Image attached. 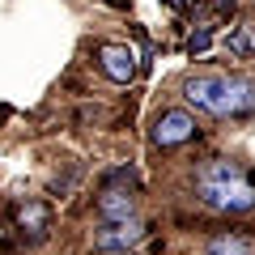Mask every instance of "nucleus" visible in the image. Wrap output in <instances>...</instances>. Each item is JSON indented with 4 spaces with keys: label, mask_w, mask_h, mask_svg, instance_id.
Segmentation results:
<instances>
[{
    "label": "nucleus",
    "mask_w": 255,
    "mask_h": 255,
    "mask_svg": "<svg viewBox=\"0 0 255 255\" xmlns=\"http://www.w3.org/2000/svg\"><path fill=\"white\" fill-rule=\"evenodd\" d=\"M183 98L204 115H247L255 111V81L247 77H226V73H200L183 81Z\"/></svg>",
    "instance_id": "f257e3e1"
},
{
    "label": "nucleus",
    "mask_w": 255,
    "mask_h": 255,
    "mask_svg": "<svg viewBox=\"0 0 255 255\" xmlns=\"http://www.w3.org/2000/svg\"><path fill=\"white\" fill-rule=\"evenodd\" d=\"M196 196L217 213H251L255 209V179L238 162H204L196 174Z\"/></svg>",
    "instance_id": "f03ea898"
},
{
    "label": "nucleus",
    "mask_w": 255,
    "mask_h": 255,
    "mask_svg": "<svg viewBox=\"0 0 255 255\" xmlns=\"http://www.w3.org/2000/svg\"><path fill=\"white\" fill-rule=\"evenodd\" d=\"M191 136H196V115H191V111L174 107V111H162V115H157V124H153V145L170 149V145H183V140H191Z\"/></svg>",
    "instance_id": "7ed1b4c3"
},
{
    "label": "nucleus",
    "mask_w": 255,
    "mask_h": 255,
    "mask_svg": "<svg viewBox=\"0 0 255 255\" xmlns=\"http://www.w3.org/2000/svg\"><path fill=\"white\" fill-rule=\"evenodd\" d=\"M140 238H145V226H140L136 217H128V221H102V230L94 234V247H98V251H132Z\"/></svg>",
    "instance_id": "20e7f679"
},
{
    "label": "nucleus",
    "mask_w": 255,
    "mask_h": 255,
    "mask_svg": "<svg viewBox=\"0 0 255 255\" xmlns=\"http://www.w3.org/2000/svg\"><path fill=\"white\" fill-rule=\"evenodd\" d=\"M98 64H102V73H107L111 81H119V85H128L136 77V51H132V47H119V43L98 47Z\"/></svg>",
    "instance_id": "39448f33"
},
{
    "label": "nucleus",
    "mask_w": 255,
    "mask_h": 255,
    "mask_svg": "<svg viewBox=\"0 0 255 255\" xmlns=\"http://www.w3.org/2000/svg\"><path fill=\"white\" fill-rule=\"evenodd\" d=\"M136 213V196L132 191H124V187H107L98 196V217L102 221H128Z\"/></svg>",
    "instance_id": "423d86ee"
},
{
    "label": "nucleus",
    "mask_w": 255,
    "mask_h": 255,
    "mask_svg": "<svg viewBox=\"0 0 255 255\" xmlns=\"http://www.w3.org/2000/svg\"><path fill=\"white\" fill-rule=\"evenodd\" d=\"M226 47H230V55H238V60H251V55H255V21L234 26L226 34Z\"/></svg>",
    "instance_id": "0eeeda50"
},
{
    "label": "nucleus",
    "mask_w": 255,
    "mask_h": 255,
    "mask_svg": "<svg viewBox=\"0 0 255 255\" xmlns=\"http://www.w3.org/2000/svg\"><path fill=\"white\" fill-rule=\"evenodd\" d=\"M17 221H21V230H30L34 238H43L51 217H47V209H43L38 200H30V204H21V209H17Z\"/></svg>",
    "instance_id": "6e6552de"
},
{
    "label": "nucleus",
    "mask_w": 255,
    "mask_h": 255,
    "mask_svg": "<svg viewBox=\"0 0 255 255\" xmlns=\"http://www.w3.org/2000/svg\"><path fill=\"white\" fill-rule=\"evenodd\" d=\"M209 255H255V243L243 234H221L209 243Z\"/></svg>",
    "instance_id": "1a4fd4ad"
},
{
    "label": "nucleus",
    "mask_w": 255,
    "mask_h": 255,
    "mask_svg": "<svg viewBox=\"0 0 255 255\" xmlns=\"http://www.w3.org/2000/svg\"><path fill=\"white\" fill-rule=\"evenodd\" d=\"M111 255H136V251H111Z\"/></svg>",
    "instance_id": "9d476101"
}]
</instances>
